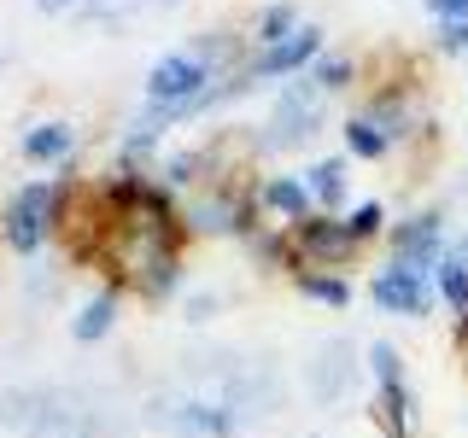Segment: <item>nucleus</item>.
Masks as SVG:
<instances>
[{
  "mask_svg": "<svg viewBox=\"0 0 468 438\" xmlns=\"http://www.w3.org/2000/svg\"><path fill=\"white\" fill-rule=\"evenodd\" d=\"M65 204H70V182H58V175L18 182L12 199H6V216H0V240L18 257H36L58 234V223H65Z\"/></svg>",
  "mask_w": 468,
  "mask_h": 438,
  "instance_id": "obj_1",
  "label": "nucleus"
},
{
  "mask_svg": "<svg viewBox=\"0 0 468 438\" xmlns=\"http://www.w3.org/2000/svg\"><path fill=\"white\" fill-rule=\"evenodd\" d=\"M322 129H328V94H322L311 77H292L282 94H275L270 117H263L258 152H299V146H311Z\"/></svg>",
  "mask_w": 468,
  "mask_h": 438,
  "instance_id": "obj_2",
  "label": "nucleus"
},
{
  "mask_svg": "<svg viewBox=\"0 0 468 438\" xmlns=\"http://www.w3.org/2000/svg\"><path fill=\"white\" fill-rule=\"evenodd\" d=\"M287 240H292V269H334V275H346L351 263L369 252V245L346 228V216H328V211H316V216H304L299 228H287Z\"/></svg>",
  "mask_w": 468,
  "mask_h": 438,
  "instance_id": "obj_3",
  "label": "nucleus"
},
{
  "mask_svg": "<svg viewBox=\"0 0 468 438\" xmlns=\"http://www.w3.org/2000/svg\"><path fill=\"white\" fill-rule=\"evenodd\" d=\"M217 82H223V77H217L205 58H194L187 47L165 53V58H153V70H146V106H182L187 117H199L194 106L211 94Z\"/></svg>",
  "mask_w": 468,
  "mask_h": 438,
  "instance_id": "obj_4",
  "label": "nucleus"
},
{
  "mask_svg": "<svg viewBox=\"0 0 468 438\" xmlns=\"http://www.w3.org/2000/svg\"><path fill=\"white\" fill-rule=\"evenodd\" d=\"M369 298L380 304L387 316H410V321H421L439 304V292H433V275L428 269H410V263H380V269L369 275Z\"/></svg>",
  "mask_w": 468,
  "mask_h": 438,
  "instance_id": "obj_5",
  "label": "nucleus"
},
{
  "mask_svg": "<svg viewBox=\"0 0 468 438\" xmlns=\"http://www.w3.org/2000/svg\"><path fill=\"white\" fill-rule=\"evenodd\" d=\"M322 36H328V29L304 24L299 36L275 41V47H258V53L240 65V77L252 82V88H258V82H292V77H304V70L316 65V53H322Z\"/></svg>",
  "mask_w": 468,
  "mask_h": 438,
  "instance_id": "obj_6",
  "label": "nucleus"
},
{
  "mask_svg": "<svg viewBox=\"0 0 468 438\" xmlns=\"http://www.w3.org/2000/svg\"><path fill=\"white\" fill-rule=\"evenodd\" d=\"M445 216L439 211H410L404 223L387 228V257L392 263H410V269H439V257H445Z\"/></svg>",
  "mask_w": 468,
  "mask_h": 438,
  "instance_id": "obj_7",
  "label": "nucleus"
},
{
  "mask_svg": "<svg viewBox=\"0 0 468 438\" xmlns=\"http://www.w3.org/2000/svg\"><path fill=\"white\" fill-rule=\"evenodd\" d=\"M70 152H77V123H65V117L29 123L24 141H18V158H24V164H36V170H58Z\"/></svg>",
  "mask_w": 468,
  "mask_h": 438,
  "instance_id": "obj_8",
  "label": "nucleus"
},
{
  "mask_svg": "<svg viewBox=\"0 0 468 438\" xmlns=\"http://www.w3.org/2000/svg\"><path fill=\"white\" fill-rule=\"evenodd\" d=\"M351 386H357V357H351L346 339H328V345L316 350V362H311V391H316V403H340Z\"/></svg>",
  "mask_w": 468,
  "mask_h": 438,
  "instance_id": "obj_9",
  "label": "nucleus"
},
{
  "mask_svg": "<svg viewBox=\"0 0 468 438\" xmlns=\"http://www.w3.org/2000/svg\"><path fill=\"white\" fill-rule=\"evenodd\" d=\"M258 204L270 216H282V228H299L304 216H316V199H311V182H304V175H263Z\"/></svg>",
  "mask_w": 468,
  "mask_h": 438,
  "instance_id": "obj_10",
  "label": "nucleus"
},
{
  "mask_svg": "<svg viewBox=\"0 0 468 438\" xmlns=\"http://www.w3.org/2000/svg\"><path fill=\"white\" fill-rule=\"evenodd\" d=\"M369 415H375L380 438H416V391H410V380H392V386H380Z\"/></svg>",
  "mask_w": 468,
  "mask_h": 438,
  "instance_id": "obj_11",
  "label": "nucleus"
},
{
  "mask_svg": "<svg viewBox=\"0 0 468 438\" xmlns=\"http://www.w3.org/2000/svg\"><path fill=\"white\" fill-rule=\"evenodd\" d=\"M117 304H123V287H117V281L100 287L94 298L77 310V321H70V339H77V345H100V339L117 328Z\"/></svg>",
  "mask_w": 468,
  "mask_h": 438,
  "instance_id": "obj_12",
  "label": "nucleus"
},
{
  "mask_svg": "<svg viewBox=\"0 0 468 438\" xmlns=\"http://www.w3.org/2000/svg\"><path fill=\"white\" fill-rule=\"evenodd\" d=\"M304 182H311L316 211H328V216L351 199V164H346V158H316V164L304 170Z\"/></svg>",
  "mask_w": 468,
  "mask_h": 438,
  "instance_id": "obj_13",
  "label": "nucleus"
},
{
  "mask_svg": "<svg viewBox=\"0 0 468 438\" xmlns=\"http://www.w3.org/2000/svg\"><path fill=\"white\" fill-rule=\"evenodd\" d=\"M340 141H346V152H351V158H363V164H380V158H392V152H399L387 129L369 123L363 111H351L346 123H340Z\"/></svg>",
  "mask_w": 468,
  "mask_h": 438,
  "instance_id": "obj_14",
  "label": "nucleus"
},
{
  "mask_svg": "<svg viewBox=\"0 0 468 438\" xmlns=\"http://www.w3.org/2000/svg\"><path fill=\"white\" fill-rule=\"evenodd\" d=\"M304 18H299V6L292 0H270V6L252 18V47H275V41H287V36H299Z\"/></svg>",
  "mask_w": 468,
  "mask_h": 438,
  "instance_id": "obj_15",
  "label": "nucleus"
},
{
  "mask_svg": "<svg viewBox=\"0 0 468 438\" xmlns=\"http://www.w3.org/2000/svg\"><path fill=\"white\" fill-rule=\"evenodd\" d=\"M299 298H311V304H322V310H346L351 304V281L346 275H334V269H299Z\"/></svg>",
  "mask_w": 468,
  "mask_h": 438,
  "instance_id": "obj_16",
  "label": "nucleus"
},
{
  "mask_svg": "<svg viewBox=\"0 0 468 438\" xmlns=\"http://www.w3.org/2000/svg\"><path fill=\"white\" fill-rule=\"evenodd\" d=\"M304 77H311V82L322 88V94H346V88L357 82V58H351V53H328V47H322V53H316V65L304 70Z\"/></svg>",
  "mask_w": 468,
  "mask_h": 438,
  "instance_id": "obj_17",
  "label": "nucleus"
},
{
  "mask_svg": "<svg viewBox=\"0 0 468 438\" xmlns=\"http://www.w3.org/2000/svg\"><path fill=\"white\" fill-rule=\"evenodd\" d=\"M433 292H439V304H445L451 316H468V269L463 263H451V257H439V269H433Z\"/></svg>",
  "mask_w": 468,
  "mask_h": 438,
  "instance_id": "obj_18",
  "label": "nucleus"
},
{
  "mask_svg": "<svg viewBox=\"0 0 468 438\" xmlns=\"http://www.w3.org/2000/svg\"><path fill=\"white\" fill-rule=\"evenodd\" d=\"M346 228L357 234L363 245H375V240H387L392 216H387V204H380V199H357V204H351V211H346Z\"/></svg>",
  "mask_w": 468,
  "mask_h": 438,
  "instance_id": "obj_19",
  "label": "nucleus"
},
{
  "mask_svg": "<svg viewBox=\"0 0 468 438\" xmlns=\"http://www.w3.org/2000/svg\"><path fill=\"white\" fill-rule=\"evenodd\" d=\"M363 362H369L375 386H392V380H410V374H404V350L392 345V339H375L369 350H363Z\"/></svg>",
  "mask_w": 468,
  "mask_h": 438,
  "instance_id": "obj_20",
  "label": "nucleus"
},
{
  "mask_svg": "<svg viewBox=\"0 0 468 438\" xmlns=\"http://www.w3.org/2000/svg\"><path fill=\"white\" fill-rule=\"evenodd\" d=\"M433 53H468V18L433 29Z\"/></svg>",
  "mask_w": 468,
  "mask_h": 438,
  "instance_id": "obj_21",
  "label": "nucleus"
},
{
  "mask_svg": "<svg viewBox=\"0 0 468 438\" xmlns=\"http://www.w3.org/2000/svg\"><path fill=\"white\" fill-rule=\"evenodd\" d=\"M421 6L433 12V24H457V18H468V0H421Z\"/></svg>",
  "mask_w": 468,
  "mask_h": 438,
  "instance_id": "obj_22",
  "label": "nucleus"
},
{
  "mask_svg": "<svg viewBox=\"0 0 468 438\" xmlns=\"http://www.w3.org/2000/svg\"><path fill=\"white\" fill-rule=\"evenodd\" d=\"M217 310V292H199V298H187V321H205Z\"/></svg>",
  "mask_w": 468,
  "mask_h": 438,
  "instance_id": "obj_23",
  "label": "nucleus"
},
{
  "mask_svg": "<svg viewBox=\"0 0 468 438\" xmlns=\"http://www.w3.org/2000/svg\"><path fill=\"white\" fill-rule=\"evenodd\" d=\"M445 257H451V263H463V269H468V228H463V234H451Z\"/></svg>",
  "mask_w": 468,
  "mask_h": 438,
  "instance_id": "obj_24",
  "label": "nucleus"
},
{
  "mask_svg": "<svg viewBox=\"0 0 468 438\" xmlns=\"http://www.w3.org/2000/svg\"><path fill=\"white\" fill-rule=\"evenodd\" d=\"M82 0H36V12H48V18H58V12H77Z\"/></svg>",
  "mask_w": 468,
  "mask_h": 438,
  "instance_id": "obj_25",
  "label": "nucleus"
},
{
  "mask_svg": "<svg viewBox=\"0 0 468 438\" xmlns=\"http://www.w3.org/2000/svg\"><path fill=\"white\" fill-rule=\"evenodd\" d=\"M153 6H182V0H153Z\"/></svg>",
  "mask_w": 468,
  "mask_h": 438,
  "instance_id": "obj_26",
  "label": "nucleus"
}]
</instances>
